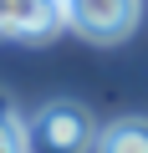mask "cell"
<instances>
[{
  "instance_id": "6da1fadb",
  "label": "cell",
  "mask_w": 148,
  "mask_h": 153,
  "mask_svg": "<svg viewBox=\"0 0 148 153\" xmlns=\"http://www.w3.org/2000/svg\"><path fill=\"white\" fill-rule=\"evenodd\" d=\"M92 138H97V128H92L87 107L82 102H66V97L46 102L26 123V148L31 153H87Z\"/></svg>"
},
{
  "instance_id": "7a4b0ae2",
  "label": "cell",
  "mask_w": 148,
  "mask_h": 153,
  "mask_svg": "<svg viewBox=\"0 0 148 153\" xmlns=\"http://www.w3.org/2000/svg\"><path fill=\"white\" fill-rule=\"evenodd\" d=\"M61 21L87 41H123L138 26V0H61Z\"/></svg>"
},
{
  "instance_id": "3957f363",
  "label": "cell",
  "mask_w": 148,
  "mask_h": 153,
  "mask_svg": "<svg viewBox=\"0 0 148 153\" xmlns=\"http://www.w3.org/2000/svg\"><path fill=\"white\" fill-rule=\"evenodd\" d=\"M56 26H66L56 0H0V36L46 41V36H56Z\"/></svg>"
},
{
  "instance_id": "277c9868",
  "label": "cell",
  "mask_w": 148,
  "mask_h": 153,
  "mask_svg": "<svg viewBox=\"0 0 148 153\" xmlns=\"http://www.w3.org/2000/svg\"><path fill=\"white\" fill-rule=\"evenodd\" d=\"M97 153H148V117H118L102 128Z\"/></svg>"
},
{
  "instance_id": "5b68a950",
  "label": "cell",
  "mask_w": 148,
  "mask_h": 153,
  "mask_svg": "<svg viewBox=\"0 0 148 153\" xmlns=\"http://www.w3.org/2000/svg\"><path fill=\"white\" fill-rule=\"evenodd\" d=\"M0 153H26V128L16 117H0Z\"/></svg>"
}]
</instances>
